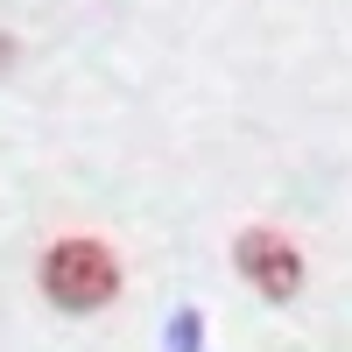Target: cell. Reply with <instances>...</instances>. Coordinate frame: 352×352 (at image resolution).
<instances>
[{
  "label": "cell",
  "instance_id": "7a4b0ae2",
  "mask_svg": "<svg viewBox=\"0 0 352 352\" xmlns=\"http://www.w3.org/2000/svg\"><path fill=\"white\" fill-rule=\"evenodd\" d=\"M232 261H240V275H247L268 303H296V289H303V254H296V240H282V232H268V226H247L240 240H232Z\"/></svg>",
  "mask_w": 352,
  "mask_h": 352
},
{
  "label": "cell",
  "instance_id": "6da1fadb",
  "mask_svg": "<svg viewBox=\"0 0 352 352\" xmlns=\"http://www.w3.org/2000/svg\"><path fill=\"white\" fill-rule=\"evenodd\" d=\"M43 296L56 310H106L113 296H120V261H113L106 240H92V232H64L50 254H43Z\"/></svg>",
  "mask_w": 352,
  "mask_h": 352
}]
</instances>
